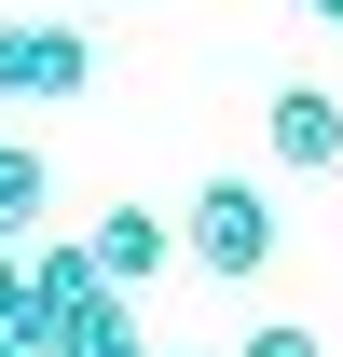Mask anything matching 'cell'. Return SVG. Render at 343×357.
<instances>
[{"instance_id": "obj_2", "label": "cell", "mask_w": 343, "mask_h": 357, "mask_svg": "<svg viewBox=\"0 0 343 357\" xmlns=\"http://www.w3.org/2000/svg\"><path fill=\"white\" fill-rule=\"evenodd\" d=\"M83 83H96L83 14H0V110L14 96H83Z\"/></svg>"}, {"instance_id": "obj_10", "label": "cell", "mask_w": 343, "mask_h": 357, "mask_svg": "<svg viewBox=\"0 0 343 357\" xmlns=\"http://www.w3.org/2000/svg\"><path fill=\"white\" fill-rule=\"evenodd\" d=\"M69 14H110V0H69Z\"/></svg>"}, {"instance_id": "obj_1", "label": "cell", "mask_w": 343, "mask_h": 357, "mask_svg": "<svg viewBox=\"0 0 343 357\" xmlns=\"http://www.w3.org/2000/svg\"><path fill=\"white\" fill-rule=\"evenodd\" d=\"M178 261H206L247 289L261 261H275V192H247V178H206L192 206H178Z\"/></svg>"}, {"instance_id": "obj_3", "label": "cell", "mask_w": 343, "mask_h": 357, "mask_svg": "<svg viewBox=\"0 0 343 357\" xmlns=\"http://www.w3.org/2000/svg\"><path fill=\"white\" fill-rule=\"evenodd\" d=\"M261 137H275V165L330 178V165H343V96H330V83H275V110H261Z\"/></svg>"}, {"instance_id": "obj_9", "label": "cell", "mask_w": 343, "mask_h": 357, "mask_svg": "<svg viewBox=\"0 0 343 357\" xmlns=\"http://www.w3.org/2000/svg\"><path fill=\"white\" fill-rule=\"evenodd\" d=\"M302 14H316V28H343V0H302Z\"/></svg>"}, {"instance_id": "obj_4", "label": "cell", "mask_w": 343, "mask_h": 357, "mask_svg": "<svg viewBox=\"0 0 343 357\" xmlns=\"http://www.w3.org/2000/svg\"><path fill=\"white\" fill-rule=\"evenodd\" d=\"M83 261L110 275V289H124V303H137V289H151V275L178 261V220H151V206H137V192H124V206H110V220L83 234Z\"/></svg>"}, {"instance_id": "obj_5", "label": "cell", "mask_w": 343, "mask_h": 357, "mask_svg": "<svg viewBox=\"0 0 343 357\" xmlns=\"http://www.w3.org/2000/svg\"><path fill=\"white\" fill-rule=\"evenodd\" d=\"M42 206H55V165L28 151V137H0V234L28 248V220H42Z\"/></svg>"}, {"instance_id": "obj_12", "label": "cell", "mask_w": 343, "mask_h": 357, "mask_svg": "<svg viewBox=\"0 0 343 357\" xmlns=\"http://www.w3.org/2000/svg\"><path fill=\"white\" fill-rule=\"evenodd\" d=\"M151 357H165V344H151Z\"/></svg>"}, {"instance_id": "obj_6", "label": "cell", "mask_w": 343, "mask_h": 357, "mask_svg": "<svg viewBox=\"0 0 343 357\" xmlns=\"http://www.w3.org/2000/svg\"><path fill=\"white\" fill-rule=\"evenodd\" d=\"M55 357H151V330H137V303H96V316H83Z\"/></svg>"}, {"instance_id": "obj_11", "label": "cell", "mask_w": 343, "mask_h": 357, "mask_svg": "<svg viewBox=\"0 0 343 357\" xmlns=\"http://www.w3.org/2000/svg\"><path fill=\"white\" fill-rule=\"evenodd\" d=\"M0 357H14V330H0Z\"/></svg>"}, {"instance_id": "obj_8", "label": "cell", "mask_w": 343, "mask_h": 357, "mask_svg": "<svg viewBox=\"0 0 343 357\" xmlns=\"http://www.w3.org/2000/svg\"><path fill=\"white\" fill-rule=\"evenodd\" d=\"M14 303H28V248L0 234V330H14Z\"/></svg>"}, {"instance_id": "obj_7", "label": "cell", "mask_w": 343, "mask_h": 357, "mask_svg": "<svg viewBox=\"0 0 343 357\" xmlns=\"http://www.w3.org/2000/svg\"><path fill=\"white\" fill-rule=\"evenodd\" d=\"M234 357H330V344H316V330H247Z\"/></svg>"}]
</instances>
